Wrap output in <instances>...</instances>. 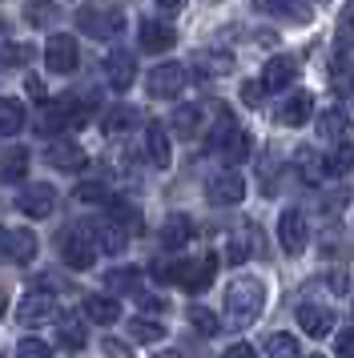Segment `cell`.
<instances>
[{
  "label": "cell",
  "mask_w": 354,
  "mask_h": 358,
  "mask_svg": "<svg viewBox=\"0 0 354 358\" xmlns=\"http://www.w3.org/2000/svg\"><path fill=\"white\" fill-rule=\"evenodd\" d=\"M77 201H109V194H105V185L101 181H85V185H77Z\"/></svg>",
  "instance_id": "cell-41"
},
{
  "label": "cell",
  "mask_w": 354,
  "mask_h": 358,
  "mask_svg": "<svg viewBox=\"0 0 354 358\" xmlns=\"http://www.w3.org/2000/svg\"><path fill=\"white\" fill-rule=\"evenodd\" d=\"M4 310H8V298H4V290H0V318H4Z\"/></svg>",
  "instance_id": "cell-49"
},
{
  "label": "cell",
  "mask_w": 354,
  "mask_h": 358,
  "mask_svg": "<svg viewBox=\"0 0 354 358\" xmlns=\"http://www.w3.org/2000/svg\"><path fill=\"white\" fill-rule=\"evenodd\" d=\"M89 234H93V242H97L101 254H121V250L129 245V234L117 226V222H93Z\"/></svg>",
  "instance_id": "cell-19"
},
{
  "label": "cell",
  "mask_w": 354,
  "mask_h": 358,
  "mask_svg": "<svg viewBox=\"0 0 354 358\" xmlns=\"http://www.w3.org/2000/svg\"><path fill=\"white\" fill-rule=\"evenodd\" d=\"M16 355H20V358H48L52 350H48V342H41V338H20Z\"/></svg>",
  "instance_id": "cell-40"
},
{
  "label": "cell",
  "mask_w": 354,
  "mask_h": 358,
  "mask_svg": "<svg viewBox=\"0 0 354 358\" xmlns=\"http://www.w3.org/2000/svg\"><path fill=\"white\" fill-rule=\"evenodd\" d=\"M85 318H89V322L109 326V322L121 318V302L109 298V294H89V298H85Z\"/></svg>",
  "instance_id": "cell-21"
},
{
  "label": "cell",
  "mask_w": 354,
  "mask_h": 358,
  "mask_svg": "<svg viewBox=\"0 0 354 358\" xmlns=\"http://www.w3.org/2000/svg\"><path fill=\"white\" fill-rule=\"evenodd\" d=\"M314 117V93L310 89H294L286 101H282V121L286 125H306Z\"/></svg>",
  "instance_id": "cell-18"
},
{
  "label": "cell",
  "mask_w": 354,
  "mask_h": 358,
  "mask_svg": "<svg viewBox=\"0 0 354 358\" xmlns=\"http://www.w3.org/2000/svg\"><path fill=\"white\" fill-rule=\"evenodd\" d=\"M250 149H254L250 133L238 129V133H234V137H229V141L222 145V157H225V162H246V157H250Z\"/></svg>",
  "instance_id": "cell-38"
},
{
  "label": "cell",
  "mask_w": 354,
  "mask_h": 358,
  "mask_svg": "<svg viewBox=\"0 0 354 358\" xmlns=\"http://www.w3.org/2000/svg\"><path fill=\"white\" fill-rule=\"evenodd\" d=\"M330 85H334V93L351 97V93H354V61L338 57L334 65H330Z\"/></svg>",
  "instance_id": "cell-32"
},
{
  "label": "cell",
  "mask_w": 354,
  "mask_h": 358,
  "mask_svg": "<svg viewBox=\"0 0 354 358\" xmlns=\"http://www.w3.org/2000/svg\"><path fill=\"white\" fill-rule=\"evenodd\" d=\"M310 358H326V355H310Z\"/></svg>",
  "instance_id": "cell-50"
},
{
  "label": "cell",
  "mask_w": 354,
  "mask_h": 358,
  "mask_svg": "<svg viewBox=\"0 0 354 358\" xmlns=\"http://www.w3.org/2000/svg\"><path fill=\"white\" fill-rule=\"evenodd\" d=\"M24 89L32 93V101H45V85H41V77H24Z\"/></svg>",
  "instance_id": "cell-48"
},
{
  "label": "cell",
  "mask_w": 354,
  "mask_h": 358,
  "mask_svg": "<svg viewBox=\"0 0 354 358\" xmlns=\"http://www.w3.org/2000/svg\"><path fill=\"white\" fill-rule=\"evenodd\" d=\"M298 326H302V334H310V338H326L334 330V310L306 302V306H298Z\"/></svg>",
  "instance_id": "cell-13"
},
{
  "label": "cell",
  "mask_w": 354,
  "mask_h": 358,
  "mask_svg": "<svg viewBox=\"0 0 354 358\" xmlns=\"http://www.w3.org/2000/svg\"><path fill=\"white\" fill-rule=\"evenodd\" d=\"M190 326L197 330V334H206V338H213L218 330H222V322H218V314L206 306H190Z\"/></svg>",
  "instance_id": "cell-36"
},
{
  "label": "cell",
  "mask_w": 354,
  "mask_h": 358,
  "mask_svg": "<svg viewBox=\"0 0 354 358\" xmlns=\"http://www.w3.org/2000/svg\"><path fill=\"white\" fill-rule=\"evenodd\" d=\"M32 258H36V234L32 229H13V262L29 266Z\"/></svg>",
  "instance_id": "cell-31"
},
{
  "label": "cell",
  "mask_w": 354,
  "mask_h": 358,
  "mask_svg": "<svg viewBox=\"0 0 354 358\" xmlns=\"http://www.w3.org/2000/svg\"><path fill=\"white\" fill-rule=\"evenodd\" d=\"M145 153H149V162L157 165V169H169L174 165V149H169V133H165V125H149L145 129Z\"/></svg>",
  "instance_id": "cell-16"
},
{
  "label": "cell",
  "mask_w": 354,
  "mask_h": 358,
  "mask_svg": "<svg viewBox=\"0 0 354 358\" xmlns=\"http://www.w3.org/2000/svg\"><path fill=\"white\" fill-rule=\"evenodd\" d=\"M334 355H338V358H354V326H351V330H342V334H338V342H334Z\"/></svg>",
  "instance_id": "cell-43"
},
{
  "label": "cell",
  "mask_w": 354,
  "mask_h": 358,
  "mask_svg": "<svg viewBox=\"0 0 354 358\" xmlns=\"http://www.w3.org/2000/svg\"><path fill=\"white\" fill-rule=\"evenodd\" d=\"M266 310V286L257 278H238L225 286V326H254L257 314Z\"/></svg>",
  "instance_id": "cell-1"
},
{
  "label": "cell",
  "mask_w": 354,
  "mask_h": 358,
  "mask_svg": "<svg viewBox=\"0 0 354 358\" xmlns=\"http://www.w3.org/2000/svg\"><path fill=\"white\" fill-rule=\"evenodd\" d=\"M266 355L270 358H302V346L294 334H270L266 338Z\"/></svg>",
  "instance_id": "cell-35"
},
{
  "label": "cell",
  "mask_w": 354,
  "mask_h": 358,
  "mask_svg": "<svg viewBox=\"0 0 354 358\" xmlns=\"http://www.w3.org/2000/svg\"><path fill=\"white\" fill-rule=\"evenodd\" d=\"M169 129H174L177 137L193 141V137L201 133V109H197V105H177V109H174V121H169Z\"/></svg>",
  "instance_id": "cell-25"
},
{
  "label": "cell",
  "mask_w": 354,
  "mask_h": 358,
  "mask_svg": "<svg viewBox=\"0 0 354 358\" xmlns=\"http://www.w3.org/2000/svg\"><path fill=\"white\" fill-rule=\"evenodd\" d=\"M193 242V222L185 213H169L165 226H161V245L165 250H185Z\"/></svg>",
  "instance_id": "cell-17"
},
{
  "label": "cell",
  "mask_w": 354,
  "mask_h": 358,
  "mask_svg": "<svg viewBox=\"0 0 354 358\" xmlns=\"http://www.w3.org/2000/svg\"><path fill=\"white\" fill-rule=\"evenodd\" d=\"M45 162L52 169H64V173H77L80 165H85V149L77 141H69V137H57V141H48L45 149Z\"/></svg>",
  "instance_id": "cell-10"
},
{
  "label": "cell",
  "mask_w": 354,
  "mask_h": 358,
  "mask_svg": "<svg viewBox=\"0 0 354 358\" xmlns=\"http://www.w3.org/2000/svg\"><path fill=\"white\" fill-rule=\"evenodd\" d=\"M234 69V57L225 49H201L193 52V73H201V77H225Z\"/></svg>",
  "instance_id": "cell-20"
},
{
  "label": "cell",
  "mask_w": 354,
  "mask_h": 358,
  "mask_svg": "<svg viewBox=\"0 0 354 358\" xmlns=\"http://www.w3.org/2000/svg\"><path fill=\"white\" fill-rule=\"evenodd\" d=\"M29 57H32L29 45H13V41L0 36V73H8V69H16V65H29Z\"/></svg>",
  "instance_id": "cell-33"
},
{
  "label": "cell",
  "mask_w": 354,
  "mask_h": 358,
  "mask_svg": "<svg viewBox=\"0 0 354 358\" xmlns=\"http://www.w3.org/2000/svg\"><path fill=\"white\" fill-rule=\"evenodd\" d=\"M101 350H105V358H133V346L121 338H105L101 342Z\"/></svg>",
  "instance_id": "cell-42"
},
{
  "label": "cell",
  "mask_w": 354,
  "mask_h": 358,
  "mask_svg": "<svg viewBox=\"0 0 354 358\" xmlns=\"http://www.w3.org/2000/svg\"><path fill=\"white\" fill-rule=\"evenodd\" d=\"M97 254H101V250H97L89 226H73L69 234H61V262L69 270H89L97 262Z\"/></svg>",
  "instance_id": "cell-3"
},
{
  "label": "cell",
  "mask_w": 354,
  "mask_h": 358,
  "mask_svg": "<svg viewBox=\"0 0 354 358\" xmlns=\"http://www.w3.org/2000/svg\"><path fill=\"white\" fill-rule=\"evenodd\" d=\"M206 197L213 206H238L246 197V181H241L238 169H222V173H213L206 181Z\"/></svg>",
  "instance_id": "cell-7"
},
{
  "label": "cell",
  "mask_w": 354,
  "mask_h": 358,
  "mask_svg": "<svg viewBox=\"0 0 354 358\" xmlns=\"http://www.w3.org/2000/svg\"><path fill=\"white\" fill-rule=\"evenodd\" d=\"M52 314H57V298L48 290H29L20 298V306H16V318L24 326H41V322H48Z\"/></svg>",
  "instance_id": "cell-9"
},
{
  "label": "cell",
  "mask_w": 354,
  "mask_h": 358,
  "mask_svg": "<svg viewBox=\"0 0 354 358\" xmlns=\"http://www.w3.org/2000/svg\"><path fill=\"white\" fill-rule=\"evenodd\" d=\"M294 77H298V61H294V57H274L270 65L262 69V89L282 93V89H290Z\"/></svg>",
  "instance_id": "cell-14"
},
{
  "label": "cell",
  "mask_w": 354,
  "mask_h": 358,
  "mask_svg": "<svg viewBox=\"0 0 354 358\" xmlns=\"http://www.w3.org/2000/svg\"><path fill=\"white\" fill-rule=\"evenodd\" d=\"M141 306L153 310V314H165V310H169V302H165L161 294H141Z\"/></svg>",
  "instance_id": "cell-45"
},
{
  "label": "cell",
  "mask_w": 354,
  "mask_h": 358,
  "mask_svg": "<svg viewBox=\"0 0 354 358\" xmlns=\"http://www.w3.org/2000/svg\"><path fill=\"white\" fill-rule=\"evenodd\" d=\"M278 242H282V250H286L290 258L306 250V217L298 210H286L278 217Z\"/></svg>",
  "instance_id": "cell-11"
},
{
  "label": "cell",
  "mask_w": 354,
  "mask_h": 358,
  "mask_svg": "<svg viewBox=\"0 0 354 358\" xmlns=\"http://www.w3.org/2000/svg\"><path fill=\"white\" fill-rule=\"evenodd\" d=\"M16 210L24 213V217H48V213L57 210V189L45 185V181H32V185H24L16 194Z\"/></svg>",
  "instance_id": "cell-6"
},
{
  "label": "cell",
  "mask_w": 354,
  "mask_h": 358,
  "mask_svg": "<svg viewBox=\"0 0 354 358\" xmlns=\"http://www.w3.org/2000/svg\"><path fill=\"white\" fill-rule=\"evenodd\" d=\"M318 129H322V137H330V141L342 145V137L351 129V113H346V109H326V113L318 117Z\"/></svg>",
  "instance_id": "cell-29"
},
{
  "label": "cell",
  "mask_w": 354,
  "mask_h": 358,
  "mask_svg": "<svg viewBox=\"0 0 354 358\" xmlns=\"http://www.w3.org/2000/svg\"><path fill=\"white\" fill-rule=\"evenodd\" d=\"M225 358H257V350L250 346V342H234V346L225 350Z\"/></svg>",
  "instance_id": "cell-47"
},
{
  "label": "cell",
  "mask_w": 354,
  "mask_h": 358,
  "mask_svg": "<svg viewBox=\"0 0 354 358\" xmlns=\"http://www.w3.org/2000/svg\"><path fill=\"white\" fill-rule=\"evenodd\" d=\"M29 169V149H8L0 162V181H20Z\"/></svg>",
  "instance_id": "cell-30"
},
{
  "label": "cell",
  "mask_w": 354,
  "mask_h": 358,
  "mask_svg": "<svg viewBox=\"0 0 354 358\" xmlns=\"http://www.w3.org/2000/svg\"><path fill=\"white\" fill-rule=\"evenodd\" d=\"M213 274H218V258L209 254V258H197V262H190V274H185V290L190 294H201L213 282Z\"/></svg>",
  "instance_id": "cell-26"
},
{
  "label": "cell",
  "mask_w": 354,
  "mask_h": 358,
  "mask_svg": "<svg viewBox=\"0 0 354 358\" xmlns=\"http://www.w3.org/2000/svg\"><path fill=\"white\" fill-rule=\"evenodd\" d=\"M322 165H326V178H346V173L354 169V145L342 141L338 149H330V153L322 157Z\"/></svg>",
  "instance_id": "cell-27"
},
{
  "label": "cell",
  "mask_w": 354,
  "mask_h": 358,
  "mask_svg": "<svg viewBox=\"0 0 354 358\" xmlns=\"http://www.w3.org/2000/svg\"><path fill=\"white\" fill-rule=\"evenodd\" d=\"M0 262H13V229L0 226Z\"/></svg>",
  "instance_id": "cell-46"
},
{
  "label": "cell",
  "mask_w": 354,
  "mask_h": 358,
  "mask_svg": "<svg viewBox=\"0 0 354 358\" xmlns=\"http://www.w3.org/2000/svg\"><path fill=\"white\" fill-rule=\"evenodd\" d=\"M133 125H137V109L133 105H117V109L105 113V133H129Z\"/></svg>",
  "instance_id": "cell-34"
},
{
  "label": "cell",
  "mask_w": 354,
  "mask_h": 358,
  "mask_svg": "<svg viewBox=\"0 0 354 358\" xmlns=\"http://www.w3.org/2000/svg\"><path fill=\"white\" fill-rule=\"evenodd\" d=\"M145 52H169L177 45V33L169 24H161V20H141V33H137Z\"/></svg>",
  "instance_id": "cell-15"
},
{
  "label": "cell",
  "mask_w": 354,
  "mask_h": 358,
  "mask_svg": "<svg viewBox=\"0 0 354 358\" xmlns=\"http://www.w3.org/2000/svg\"><path fill=\"white\" fill-rule=\"evenodd\" d=\"M77 29L89 33L93 41H109L125 29V13L109 8V4H85V8H77Z\"/></svg>",
  "instance_id": "cell-2"
},
{
  "label": "cell",
  "mask_w": 354,
  "mask_h": 358,
  "mask_svg": "<svg viewBox=\"0 0 354 358\" xmlns=\"http://www.w3.org/2000/svg\"><path fill=\"white\" fill-rule=\"evenodd\" d=\"M294 169H298V178H302L306 185H322V178H326V165L318 162V153L310 145H302L294 153Z\"/></svg>",
  "instance_id": "cell-24"
},
{
  "label": "cell",
  "mask_w": 354,
  "mask_h": 358,
  "mask_svg": "<svg viewBox=\"0 0 354 358\" xmlns=\"http://www.w3.org/2000/svg\"><path fill=\"white\" fill-rule=\"evenodd\" d=\"M262 93H266V89H262L257 81H246V85H241V101H246V105H262Z\"/></svg>",
  "instance_id": "cell-44"
},
{
  "label": "cell",
  "mask_w": 354,
  "mask_h": 358,
  "mask_svg": "<svg viewBox=\"0 0 354 358\" xmlns=\"http://www.w3.org/2000/svg\"><path fill=\"white\" fill-rule=\"evenodd\" d=\"M57 338H61V346H69V350H80V346L89 342V326L80 322V314H61Z\"/></svg>",
  "instance_id": "cell-22"
},
{
  "label": "cell",
  "mask_w": 354,
  "mask_h": 358,
  "mask_svg": "<svg viewBox=\"0 0 354 358\" xmlns=\"http://www.w3.org/2000/svg\"><path fill=\"white\" fill-rule=\"evenodd\" d=\"M254 254H262V234H257L254 222H241L229 238H225V262H246V258H254Z\"/></svg>",
  "instance_id": "cell-8"
},
{
  "label": "cell",
  "mask_w": 354,
  "mask_h": 358,
  "mask_svg": "<svg viewBox=\"0 0 354 358\" xmlns=\"http://www.w3.org/2000/svg\"><path fill=\"white\" fill-rule=\"evenodd\" d=\"M129 334L137 342H161L165 338V322H153V318H133L129 322Z\"/></svg>",
  "instance_id": "cell-37"
},
{
  "label": "cell",
  "mask_w": 354,
  "mask_h": 358,
  "mask_svg": "<svg viewBox=\"0 0 354 358\" xmlns=\"http://www.w3.org/2000/svg\"><path fill=\"white\" fill-rule=\"evenodd\" d=\"M45 65H48V73H61V77L77 73V65H80L77 41H73L69 33H52L45 41Z\"/></svg>",
  "instance_id": "cell-4"
},
{
  "label": "cell",
  "mask_w": 354,
  "mask_h": 358,
  "mask_svg": "<svg viewBox=\"0 0 354 358\" xmlns=\"http://www.w3.org/2000/svg\"><path fill=\"white\" fill-rule=\"evenodd\" d=\"M185 81H190V69L177 65V61H165V65H153L145 89H149V97H177L185 89Z\"/></svg>",
  "instance_id": "cell-5"
},
{
  "label": "cell",
  "mask_w": 354,
  "mask_h": 358,
  "mask_svg": "<svg viewBox=\"0 0 354 358\" xmlns=\"http://www.w3.org/2000/svg\"><path fill=\"white\" fill-rule=\"evenodd\" d=\"M20 129H24V105L16 97H0V133L13 137Z\"/></svg>",
  "instance_id": "cell-28"
},
{
  "label": "cell",
  "mask_w": 354,
  "mask_h": 358,
  "mask_svg": "<svg viewBox=\"0 0 354 358\" xmlns=\"http://www.w3.org/2000/svg\"><path fill=\"white\" fill-rule=\"evenodd\" d=\"M113 217H117V226L125 229V234L141 229V213L133 210V206H125V201H113Z\"/></svg>",
  "instance_id": "cell-39"
},
{
  "label": "cell",
  "mask_w": 354,
  "mask_h": 358,
  "mask_svg": "<svg viewBox=\"0 0 354 358\" xmlns=\"http://www.w3.org/2000/svg\"><path fill=\"white\" fill-rule=\"evenodd\" d=\"M105 290L113 294H137L141 298V270H133V266H117L105 274Z\"/></svg>",
  "instance_id": "cell-23"
},
{
  "label": "cell",
  "mask_w": 354,
  "mask_h": 358,
  "mask_svg": "<svg viewBox=\"0 0 354 358\" xmlns=\"http://www.w3.org/2000/svg\"><path fill=\"white\" fill-rule=\"evenodd\" d=\"M105 77H109V85L117 89V93H125L129 85L137 81V61H133V52L113 49L109 61H105Z\"/></svg>",
  "instance_id": "cell-12"
}]
</instances>
